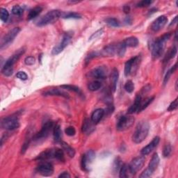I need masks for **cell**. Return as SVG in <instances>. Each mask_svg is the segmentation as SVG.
I'll return each instance as SVG.
<instances>
[{"mask_svg":"<svg viewBox=\"0 0 178 178\" xmlns=\"http://www.w3.org/2000/svg\"><path fill=\"white\" fill-rule=\"evenodd\" d=\"M124 88H125L126 91H127V93H132L134 90V88H135L134 84L133 82H132V81L128 80L127 82L125 83Z\"/></svg>","mask_w":178,"mask_h":178,"instance_id":"obj_40","label":"cell"},{"mask_svg":"<svg viewBox=\"0 0 178 178\" xmlns=\"http://www.w3.org/2000/svg\"><path fill=\"white\" fill-rule=\"evenodd\" d=\"M135 60V57L132 58L129 60H128L125 64V75L126 77H128L132 74V65H133L134 61Z\"/></svg>","mask_w":178,"mask_h":178,"instance_id":"obj_29","label":"cell"},{"mask_svg":"<svg viewBox=\"0 0 178 178\" xmlns=\"http://www.w3.org/2000/svg\"><path fill=\"white\" fill-rule=\"evenodd\" d=\"M69 3H71V4H76V3H79V2H73V1H69Z\"/></svg>","mask_w":178,"mask_h":178,"instance_id":"obj_58","label":"cell"},{"mask_svg":"<svg viewBox=\"0 0 178 178\" xmlns=\"http://www.w3.org/2000/svg\"><path fill=\"white\" fill-rule=\"evenodd\" d=\"M101 54L105 57H113L117 54V44H109L102 50Z\"/></svg>","mask_w":178,"mask_h":178,"instance_id":"obj_19","label":"cell"},{"mask_svg":"<svg viewBox=\"0 0 178 178\" xmlns=\"http://www.w3.org/2000/svg\"><path fill=\"white\" fill-rule=\"evenodd\" d=\"M145 163V157H143V156L134 158L129 165V172L132 175H135L143 167Z\"/></svg>","mask_w":178,"mask_h":178,"instance_id":"obj_10","label":"cell"},{"mask_svg":"<svg viewBox=\"0 0 178 178\" xmlns=\"http://www.w3.org/2000/svg\"><path fill=\"white\" fill-rule=\"evenodd\" d=\"M55 153H56V148L47 149V150L42 152L35 159L40 161L52 159H55Z\"/></svg>","mask_w":178,"mask_h":178,"instance_id":"obj_16","label":"cell"},{"mask_svg":"<svg viewBox=\"0 0 178 178\" xmlns=\"http://www.w3.org/2000/svg\"><path fill=\"white\" fill-rule=\"evenodd\" d=\"M23 8H22L19 5H15L12 8V13L13 14H14L15 15H21L23 13Z\"/></svg>","mask_w":178,"mask_h":178,"instance_id":"obj_42","label":"cell"},{"mask_svg":"<svg viewBox=\"0 0 178 178\" xmlns=\"http://www.w3.org/2000/svg\"><path fill=\"white\" fill-rule=\"evenodd\" d=\"M125 22H126V24H130V22H132V20L130 17H127L125 18Z\"/></svg>","mask_w":178,"mask_h":178,"instance_id":"obj_57","label":"cell"},{"mask_svg":"<svg viewBox=\"0 0 178 178\" xmlns=\"http://www.w3.org/2000/svg\"><path fill=\"white\" fill-rule=\"evenodd\" d=\"M149 130H150V124L146 121H141L137 124L132 136V141L135 143H141L147 138Z\"/></svg>","mask_w":178,"mask_h":178,"instance_id":"obj_2","label":"cell"},{"mask_svg":"<svg viewBox=\"0 0 178 178\" xmlns=\"http://www.w3.org/2000/svg\"><path fill=\"white\" fill-rule=\"evenodd\" d=\"M114 111V105L111 104V105H107L106 106V108L105 110V115L107 114V115H111L113 114V112Z\"/></svg>","mask_w":178,"mask_h":178,"instance_id":"obj_49","label":"cell"},{"mask_svg":"<svg viewBox=\"0 0 178 178\" xmlns=\"http://www.w3.org/2000/svg\"><path fill=\"white\" fill-rule=\"evenodd\" d=\"M102 87V83L99 82V81H93V82L89 84L88 89L90 91H96L99 89H101Z\"/></svg>","mask_w":178,"mask_h":178,"instance_id":"obj_32","label":"cell"},{"mask_svg":"<svg viewBox=\"0 0 178 178\" xmlns=\"http://www.w3.org/2000/svg\"><path fill=\"white\" fill-rule=\"evenodd\" d=\"M95 157V153L93 150H89L83 154L81 160V167L84 171H89V166Z\"/></svg>","mask_w":178,"mask_h":178,"instance_id":"obj_11","label":"cell"},{"mask_svg":"<svg viewBox=\"0 0 178 178\" xmlns=\"http://www.w3.org/2000/svg\"><path fill=\"white\" fill-rule=\"evenodd\" d=\"M106 23L111 27H119L121 26L118 20L114 18H108L105 20Z\"/></svg>","mask_w":178,"mask_h":178,"instance_id":"obj_36","label":"cell"},{"mask_svg":"<svg viewBox=\"0 0 178 178\" xmlns=\"http://www.w3.org/2000/svg\"><path fill=\"white\" fill-rule=\"evenodd\" d=\"M65 132H66V134L67 136H69V137H73V136L75 135L76 130L73 126H69V127H67L66 129H65Z\"/></svg>","mask_w":178,"mask_h":178,"instance_id":"obj_45","label":"cell"},{"mask_svg":"<svg viewBox=\"0 0 178 178\" xmlns=\"http://www.w3.org/2000/svg\"><path fill=\"white\" fill-rule=\"evenodd\" d=\"M55 159H57L59 161H64L65 157H64V153L63 149H60L56 148V153H55Z\"/></svg>","mask_w":178,"mask_h":178,"instance_id":"obj_38","label":"cell"},{"mask_svg":"<svg viewBox=\"0 0 178 178\" xmlns=\"http://www.w3.org/2000/svg\"><path fill=\"white\" fill-rule=\"evenodd\" d=\"M35 58L31 56L26 57V59H24V63L26 65H27V66H32V65L35 63Z\"/></svg>","mask_w":178,"mask_h":178,"instance_id":"obj_50","label":"cell"},{"mask_svg":"<svg viewBox=\"0 0 178 178\" xmlns=\"http://www.w3.org/2000/svg\"><path fill=\"white\" fill-rule=\"evenodd\" d=\"M150 90H151V86L150 85V84H148V85L144 86L143 88L141 89L140 94H145V93H146L150 91Z\"/></svg>","mask_w":178,"mask_h":178,"instance_id":"obj_53","label":"cell"},{"mask_svg":"<svg viewBox=\"0 0 178 178\" xmlns=\"http://www.w3.org/2000/svg\"><path fill=\"white\" fill-rule=\"evenodd\" d=\"M61 87L63 89H66L68 90H71V91H73L76 93H78V95H82V90L79 88L78 86H74V85H69V84H66V85H62L61 86Z\"/></svg>","mask_w":178,"mask_h":178,"instance_id":"obj_31","label":"cell"},{"mask_svg":"<svg viewBox=\"0 0 178 178\" xmlns=\"http://www.w3.org/2000/svg\"><path fill=\"white\" fill-rule=\"evenodd\" d=\"M24 51H25L24 48H21V49L18 50L15 53L13 54L12 56L6 61L4 66L2 67H12V68H13L14 64L20 59V58L21 57L22 55L24 53Z\"/></svg>","mask_w":178,"mask_h":178,"instance_id":"obj_12","label":"cell"},{"mask_svg":"<svg viewBox=\"0 0 178 178\" xmlns=\"http://www.w3.org/2000/svg\"><path fill=\"white\" fill-rule=\"evenodd\" d=\"M61 17L65 19H80L82 18V15L74 12H68L66 13H62Z\"/></svg>","mask_w":178,"mask_h":178,"instance_id":"obj_34","label":"cell"},{"mask_svg":"<svg viewBox=\"0 0 178 178\" xmlns=\"http://www.w3.org/2000/svg\"><path fill=\"white\" fill-rule=\"evenodd\" d=\"M126 45H125V43H123V41L122 42V43H117V55L119 57H123L125 54V51H126Z\"/></svg>","mask_w":178,"mask_h":178,"instance_id":"obj_35","label":"cell"},{"mask_svg":"<svg viewBox=\"0 0 178 178\" xmlns=\"http://www.w3.org/2000/svg\"><path fill=\"white\" fill-rule=\"evenodd\" d=\"M177 64L176 63L172 67H171L170 70H168V72L166 74V75H165L164 79V85H166V84L168 83V80H169L170 76L172 75V74L175 73V71L177 70Z\"/></svg>","mask_w":178,"mask_h":178,"instance_id":"obj_37","label":"cell"},{"mask_svg":"<svg viewBox=\"0 0 178 178\" xmlns=\"http://www.w3.org/2000/svg\"><path fill=\"white\" fill-rule=\"evenodd\" d=\"M177 30L175 31V39L177 40Z\"/></svg>","mask_w":178,"mask_h":178,"instance_id":"obj_59","label":"cell"},{"mask_svg":"<svg viewBox=\"0 0 178 178\" xmlns=\"http://www.w3.org/2000/svg\"><path fill=\"white\" fill-rule=\"evenodd\" d=\"M43 95L45 96H60L63 97L64 98L69 99L70 96L68 93L63 91V90L59 89H51L43 93Z\"/></svg>","mask_w":178,"mask_h":178,"instance_id":"obj_17","label":"cell"},{"mask_svg":"<svg viewBox=\"0 0 178 178\" xmlns=\"http://www.w3.org/2000/svg\"><path fill=\"white\" fill-rule=\"evenodd\" d=\"M135 119L132 116H122L118 119L116 129L120 132L125 131L133 125Z\"/></svg>","mask_w":178,"mask_h":178,"instance_id":"obj_8","label":"cell"},{"mask_svg":"<svg viewBox=\"0 0 178 178\" xmlns=\"http://www.w3.org/2000/svg\"><path fill=\"white\" fill-rule=\"evenodd\" d=\"M20 31V27H15L9 31L7 34L4 35V36L2 38L1 43H0V48L3 50L4 48L8 47L11 43H13L15 37L17 36Z\"/></svg>","mask_w":178,"mask_h":178,"instance_id":"obj_6","label":"cell"},{"mask_svg":"<svg viewBox=\"0 0 178 178\" xmlns=\"http://www.w3.org/2000/svg\"><path fill=\"white\" fill-rule=\"evenodd\" d=\"M159 161H160V159H159V157L158 154L154 153L153 154V156L151 158L148 168L152 171V172L154 173V171L157 170L159 164Z\"/></svg>","mask_w":178,"mask_h":178,"instance_id":"obj_23","label":"cell"},{"mask_svg":"<svg viewBox=\"0 0 178 178\" xmlns=\"http://www.w3.org/2000/svg\"><path fill=\"white\" fill-rule=\"evenodd\" d=\"M1 127L6 130H14L20 127V121L17 116H8L2 120Z\"/></svg>","mask_w":178,"mask_h":178,"instance_id":"obj_5","label":"cell"},{"mask_svg":"<svg viewBox=\"0 0 178 178\" xmlns=\"http://www.w3.org/2000/svg\"><path fill=\"white\" fill-rule=\"evenodd\" d=\"M13 73V68L12 67H2V73L6 77H10Z\"/></svg>","mask_w":178,"mask_h":178,"instance_id":"obj_44","label":"cell"},{"mask_svg":"<svg viewBox=\"0 0 178 178\" xmlns=\"http://www.w3.org/2000/svg\"><path fill=\"white\" fill-rule=\"evenodd\" d=\"M153 173L152 172V171L149 169L148 168H147L146 169H145L143 173L141 174V175L139 176L140 178H146V177H150L152 175H153Z\"/></svg>","mask_w":178,"mask_h":178,"instance_id":"obj_47","label":"cell"},{"mask_svg":"<svg viewBox=\"0 0 178 178\" xmlns=\"http://www.w3.org/2000/svg\"><path fill=\"white\" fill-rule=\"evenodd\" d=\"M118 77H119V73L117 68L114 67L112 70L111 73V88L110 89L111 90V91L115 92L116 89V86H117V83L118 80Z\"/></svg>","mask_w":178,"mask_h":178,"instance_id":"obj_22","label":"cell"},{"mask_svg":"<svg viewBox=\"0 0 178 178\" xmlns=\"http://www.w3.org/2000/svg\"><path fill=\"white\" fill-rule=\"evenodd\" d=\"M36 170L41 175L49 177L52 175L54 173V166L50 162L47 161H41L36 168Z\"/></svg>","mask_w":178,"mask_h":178,"instance_id":"obj_9","label":"cell"},{"mask_svg":"<svg viewBox=\"0 0 178 178\" xmlns=\"http://www.w3.org/2000/svg\"><path fill=\"white\" fill-rule=\"evenodd\" d=\"M141 102H142V96L141 94H137V96H136L134 104L129 108L127 111V114H133L137 111L138 113L139 109H140Z\"/></svg>","mask_w":178,"mask_h":178,"instance_id":"obj_18","label":"cell"},{"mask_svg":"<svg viewBox=\"0 0 178 178\" xmlns=\"http://www.w3.org/2000/svg\"><path fill=\"white\" fill-rule=\"evenodd\" d=\"M176 54H177V47H176V46H173L172 47H170V49L168 50L166 55L164 56V58L163 59V63H168L170 59H173V58L175 57Z\"/></svg>","mask_w":178,"mask_h":178,"instance_id":"obj_25","label":"cell"},{"mask_svg":"<svg viewBox=\"0 0 178 178\" xmlns=\"http://www.w3.org/2000/svg\"><path fill=\"white\" fill-rule=\"evenodd\" d=\"M123 11L125 13L128 14L129 11H130V7H129V6H125L123 7Z\"/></svg>","mask_w":178,"mask_h":178,"instance_id":"obj_55","label":"cell"},{"mask_svg":"<svg viewBox=\"0 0 178 178\" xmlns=\"http://www.w3.org/2000/svg\"><path fill=\"white\" fill-rule=\"evenodd\" d=\"M104 116H105V110L102 109H98L93 112L90 120H91V121L95 125L98 124V122L102 119V118L104 117Z\"/></svg>","mask_w":178,"mask_h":178,"instance_id":"obj_20","label":"cell"},{"mask_svg":"<svg viewBox=\"0 0 178 178\" xmlns=\"http://www.w3.org/2000/svg\"><path fill=\"white\" fill-rule=\"evenodd\" d=\"M30 139H28V140H27L24 142L22 147V154L25 153V152L27 151L29 146H30Z\"/></svg>","mask_w":178,"mask_h":178,"instance_id":"obj_52","label":"cell"},{"mask_svg":"<svg viewBox=\"0 0 178 178\" xmlns=\"http://www.w3.org/2000/svg\"><path fill=\"white\" fill-rule=\"evenodd\" d=\"M43 11V8L41 6H35L34 8L31 9L29 12L28 15H27V20H31L36 18L37 16L40 14V13Z\"/></svg>","mask_w":178,"mask_h":178,"instance_id":"obj_26","label":"cell"},{"mask_svg":"<svg viewBox=\"0 0 178 178\" xmlns=\"http://www.w3.org/2000/svg\"><path fill=\"white\" fill-rule=\"evenodd\" d=\"M172 153V147L170 143L165 145L163 149V156L164 157H168Z\"/></svg>","mask_w":178,"mask_h":178,"instance_id":"obj_41","label":"cell"},{"mask_svg":"<svg viewBox=\"0 0 178 178\" xmlns=\"http://www.w3.org/2000/svg\"><path fill=\"white\" fill-rule=\"evenodd\" d=\"M168 22V18L166 15H161L154 20L151 24V30L154 32H157L164 27Z\"/></svg>","mask_w":178,"mask_h":178,"instance_id":"obj_13","label":"cell"},{"mask_svg":"<svg viewBox=\"0 0 178 178\" xmlns=\"http://www.w3.org/2000/svg\"><path fill=\"white\" fill-rule=\"evenodd\" d=\"M103 34V30H98V31H97L95 33L93 34L89 38V40H94V39H96V38H98L99 36H100L102 34Z\"/></svg>","mask_w":178,"mask_h":178,"instance_id":"obj_51","label":"cell"},{"mask_svg":"<svg viewBox=\"0 0 178 178\" xmlns=\"http://www.w3.org/2000/svg\"><path fill=\"white\" fill-rule=\"evenodd\" d=\"M152 4H153V1H150V0H143V1L137 3V6L138 8H145L150 6Z\"/></svg>","mask_w":178,"mask_h":178,"instance_id":"obj_43","label":"cell"},{"mask_svg":"<svg viewBox=\"0 0 178 178\" xmlns=\"http://www.w3.org/2000/svg\"><path fill=\"white\" fill-rule=\"evenodd\" d=\"M93 125L95 124L91 121V120L85 119L83 122V125L82 127V132L84 133L87 134H91L92 132L95 130V127L94 126H93Z\"/></svg>","mask_w":178,"mask_h":178,"instance_id":"obj_21","label":"cell"},{"mask_svg":"<svg viewBox=\"0 0 178 178\" xmlns=\"http://www.w3.org/2000/svg\"><path fill=\"white\" fill-rule=\"evenodd\" d=\"M54 127V124L52 121H47L43 124L40 130L34 135L33 139L34 141H40L46 138L49 136L51 131Z\"/></svg>","mask_w":178,"mask_h":178,"instance_id":"obj_7","label":"cell"},{"mask_svg":"<svg viewBox=\"0 0 178 178\" xmlns=\"http://www.w3.org/2000/svg\"><path fill=\"white\" fill-rule=\"evenodd\" d=\"M16 77H17V78L20 79V80L22 81H25L28 79V75L26 74V73L23 72V71H19V72L16 74Z\"/></svg>","mask_w":178,"mask_h":178,"instance_id":"obj_48","label":"cell"},{"mask_svg":"<svg viewBox=\"0 0 178 178\" xmlns=\"http://www.w3.org/2000/svg\"><path fill=\"white\" fill-rule=\"evenodd\" d=\"M159 141H160L159 137H154L150 143L148 144L146 146H145L144 148H142V150H141V154L142 155H143V156L149 154L150 153H152V151H153L155 148L157 146L159 143Z\"/></svg>","mask_w":178,"mask_h":178,"instance_id":"obj_15","label":"cell"},{"mask_svg":"<svg viewBox=\"0 0 178 178\" xmlns=\"http://www.w3.org/2000/svg\"><path fill=\"white\" fill-rule=\"evenodd\" d=\"M129 166L127 164H123L122 165L121 168L119 170V177L121 178H127L129 177Z\"/></svg>","mask_w":178,"mask_h":178,"instance_id":"obj_30","label":"cell"},{"mask_svg":"<svg viewBox=\"0 0 178 178\" xmlns=\"http://www.w3.org/2000/svg\"><path fill=\"white\" fill-rule=\"evenodd\" d=\"M73 36V32L72 31H67L66 33H65L60 43L54 47L52 51H51V54L53 55H58L61 52H62L65 48L70 43V42L72 40Z\"/></svg>","mask_w":178,"mask_h":178,"instance_id":"obj_4","label":"cell"},{"mask_svg":"<svg viewBox=\"0 0 178 178\" xmlns=\"http://www.w3.org/2000/svg\"><path fill=\"white\" fill-rule=\"evenodd\" d=\"M62 12L59 10H51L47 13L44 16H43L38 20L37 26L38 27H44L58 20V19L61 17Z\"/></svg>","mask_w":178,"mask_h":178,"instance_id":"obj_3","label":"cell"},{"mask_svg":"<svg viewBox=\"0 0 178 178\" xmlns=\"http://www.w3.org/2000/svg\"><path fill=\"white\" fill-rule=\"evenodd\" d=\"M171 35H172V34L170 32V33L164 34L161 36L156 38V40L151 43L150 47L152 56H153L154 59H158L163 54L165 44L170 39Z\"/></svg>","mask_w":178,"mask_h":178,"instance_id":"obj_1","label":"cell"},{"mask_svg":"<svg viewBox=\"0 0 178 178\" xmlns=\"http://www.w3.org/2000/svg\"><path fill=\"white\" fill-rule=\"evenodd\" d=\"M177 22V15H176L175 17V18L173 19V20H172V22H170V24H169V27H170V26H173L174 24H175Z\"/></svg>","mask_w":178,"mask_h":178,"instance_id":"obj_56","label":"cell"},{"mask_svg":"<svg viewBox=\"0 0 178 178\" xmlns=\"http://www.w3.org/2000/svg\"><path fill=\"white\" fill-rule=\"evenodd\" d=\"M53 135L55 141H61V138L62 137V131H61V126L59 124L54 125L53 128Z\"/></svg>","mask_w":178,"mask_h":178,"instance_id":"obj_28","label":"cell"},{"mask_svg":"<svg viewBox=\"0 0 178 178\" xmlns=\"http://www.w3.org/2000/svg\"><path fill=\"white\" fill-rule=\"evenodd\" d=\"M154 99V97H151V98H149L145 100V101L143 102V100H142V102H141V105L140 106V109L138 110V112H141L142 111H143L144 109H146L148 106L150 105L152 102H153V100Z\"/></svg>","mask_w":178,"mask_h":178,"instance_id":"obj_33","label":"cell"},{"mask_svg":"<svg viewBox=\"0 0 178 178\" xmlns=\"http://www.w3.org/2000/svg\"><path fill=\"white\" fill-rule=\"evenodd\" d=\"M60 144L61 145V148H62L63 150L66 152L67 154V155L71 158H73L75 155V150L73 148L70 146L69 144H67V143L64 141H60Z\"/></svg>","mask_w":178,"mask_h":178,"instance_id":"obj_24","label":"cell"},{"mask_svg":"<svg viewBox=\"0 0 178 178\" xmlns=\"http://www.w3.org/2000/svg\"><path fill=\"white\" fill-rule=\"evenodd\" d=\"M107 74V70L105 67L100 66L95 67L90 72V75L93 78L98 79H104L106 77Z\"/></svg>","mask_w":178,"mask_h":178,"instance_id":"obj_14","label":"cell"},{"mask_svg":"<svg viewBox=\"0 0 178 178\" xmlns=\"http://www.w3.org/2000/svg\"><path fill=\"white\" fill-rule=\"evenodd\" d=\"M59 177H60V178H70V174L67 172H63V173H61V175H59Z\"/></svg>","mask_w":178,"mask_h":178,"instance_id":"obj_54","label":"cell"},{"mask_svg":"<svg viewBox=\"0 0 178 178\" xmlns=\"http://www.w3.org/2000/svg\"><path fill=\"white\" fill-rule=\"evenodd\" d=\"M178 98H177L175 100H174L173 102L170 103V105L168 106V108L167 109L168 111H175V110L177 109V106H178Z\"/></svg>","mask_w":178,"mask_h":178,"instance_id":"obj_46","label":"cell"},{"mask_svg":"<svg viewBox=\"0 0 178 178\" xmlns=\"http://www.w3.org/2000/svg\"><path fill=\"white\" fill-rule=\"evenodd\" d=\"M123 43L126 45V47H136L138 46V39L135 36H130L129 38H127L126 39L123 41Z\"/></svg>","mask_w":178,"mask_h":178,"instance_id":"obj_27","label":"cell"},{"mask_svg":"<svg viewBox=\"0 0 178 178\" xmlns=\"http://www.w3.org/2000/svg\"><path fill=\"white\" fill-rule=\"evenodd\" d=\"M9 13L6 8H0V19L4 22H6L8 20Z\"/></svg>","mask_w":178,"mask_h":178,"instance_id":"obj_39","label":"cell"}]
</instances>
